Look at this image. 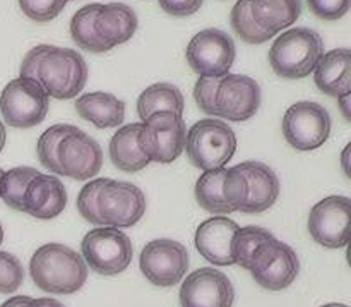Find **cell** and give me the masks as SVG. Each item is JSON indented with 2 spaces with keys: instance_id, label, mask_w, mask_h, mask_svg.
I'll return each instance as SVG.
<instances>
[{
  "instance_id": "9a60e30c",
  "label": "cell",
  "mask_w": 351,
  "mask_h": 307,
  "mask_svg": "<svg viewBox=\"0 0 351 307\" xmlns=\"http://www.w3.org/2000/svg\"><path fill=\"white\" fill-rule=\"evenodd\" d=\"M351 201L346 196H329L319 201L308 215V234L328 249H341L350 242Z\"/></svg>"
},
{
  "instance_id": "8fae6325",
  "label": "cell",
  "mask_w": 351,
  "mask_h": 307,
  "mask_svg": "<svg viewBox=\"0 0 351 307\" xmlns=\"http://www.w3.org/2000/svg\"><path fill=\"white\" fill-rule=\"evenodd\" d=\"M235 57V41L218 27L202 30L189 41L185 50V58L199 78H223L230 74Z\"/></svg>"
},
{
  "instance_id": "e0dca14e",
  "label": "cell",
  "mask_w": 351,
  "mask_h": 307,
  "mask_svg": "<svg viewBox=\"0 0 351 307\" xmlns=\"http://www.w3.org/2000/svg\"><path fill=\"white\" fill-rule=\"evenodd\" d=\"M235 288L223 271L201 268L189 275L180 287L182 307H233Z\"/></svg>"
},
{
  "instance_id": "ee69618b",
  "label": "cell",
  "mask_w": 351,
  "mask_h": 307,
  "mask_svg": "<svg viewBox=\"0 0 351 307\" xmlns=\"http://www.w3.org/2000/svg\"><path fill=\"white\" fill-rule=\"evenodd\" d=\"M3 242V227H2V223H0V244Z\"/></svg>"
},
{
  "instance_id": "d6986e66",
  "label": "cell",
  "mask_w": 351,
  "mask_h": 307,
  "mask_svg": "<svg viewBox=\"0 0 351 307\" xmlns=\"http://www.w3.org/2000/svg\"><path fill=\"white\" fill-rule=\"evenodd\" d=\"M247 181V198L240 212L257 215L276 203L280 196V179L273 168L261 161H243L237 165Z\"/></svg>"
},
{
  "instance_id": "d4e9b609",
  "label": "cell",
  "mask_w": 351,
  "mask_h": 307,
  "mask_svg": "<svg viewBox=\"0 0 351 307\" xmlns=\"http://www.w3.org/2000/svg\"><path fill=\"white\" fill-rule=\"evenodd\" d=\"M139 129L141 124H129V126L120 127L113 134L112 141H110L108 153L110 160L119 170L134 174V172L143 170L151 163L146 155L141 151L139 144H137Z\"/></svg>"
},
{
  "instance_id": "7bdbcfd3",
  "label": "cell",
  "mask_w": 351,
  "mask_h": 307,
  "mask_svg": "<svg viewBox=\"0 0 351 307\" xmlns=\"http://www.w3.org/2000/svg\"><path fill=\"white\" fill-rule=\"evenodd\" d=\"M322 307H350V306H346V304H338V302H332V304H326V306H322Z\"/></svg>"
},
{
  "instance_id": "52a82bcc",
  "label": "cell",
  "mask_w": 351,
  "mask_h": 307,
  "mask_svg": "<svg viewBox=\"0 0 351 307\" xmlns=\"http://www.w3.org/2000/svg\"><path fill=\"white\" fill-rule=\"evenodd\" d=\"M187 126L182 115L171 112H156L141 124L137 144L149 161L171 163L185 148Z\"/></svg>"
},
{
  "instance_id": "bcb514c9",
  "label": "cell",
  "mask_w": 351,
  "mask_h": 307,
  "mask_svg": "<svg viewBox=\"0 0 351 307\" xmlns=\"http://www.w3.org/2000/svg\"><path fill=\"white\" fill-rule=\"evenodd\" d=\"M67 2H69V0H67Z\"/></svg>"
},
{
  "instance_id": "83f0119b",
  "label": "cell",
  "mask_w": 351,
  "mask_h": 307,
  "mask_svg": "<svg viewBox=\"0 0 351 307\" xmlns=\"http://www.w3.org/2000/svg\"><path fill=\"white\" fill-rule=\"evenodd\" d=\"M98 3H88L72 16L71 21V36L77 47L91 54H105V48L96 38L93 30V17H95Z\"/></svg>"
},
{
  "instance_id": "f546056e",
  "label": "cell",
  "mask_w": 351,
  "mask_h": 307,
  "mask_svg": "<svg viewBox=\"0 0 351 307\" xmlns=\"http://www.w3.org/2000/svg\"><path fill=\"white\" fill-rule=\"evenodd\" d=\"M269 237H273V234L266 229H261V227H243V229H239V232L235 234L232 240L233 264H239V266L247 270L250 258L254 256L257 247L264 240L269 239Z\"/></svg>"
},
{
  "instance_id": "f1b7e54d",
  "label": "cell",
  "mask_w": 351,
  "mask_h": 307,
  "mask_svg": "<svg viewBox=\"0 0 351 307\" xmlns=\"http://www.w3.org/2000/svg\"><path fill=\"white\" fill-rule=\"evenodd\" d=\"M230 23H232L237 36L249 45H263L273 38L269 33L261 30L254 21L252 14H250V0H239L233 5L232 14H230Z\"/></svg>"
},
{
  "instance_id": "e575fe53",
  "label": "cell",
  "mask_w": 351,
  "mask_h": 307,
  "mask_svg": "<svg viewBox=\"0 0 351 307\" xmlns=\"http://www.w3.org/2000/svg\"><path fill=\"white\" fill-rule=\"evenodd\" d=\"M221 78H199L194 88V98L206 115L216 117V91Z\"/></svg>"
},
{
  "instance_id": "44dd1931",
  "label": "cell",
  "mask_w": 351,
  "mask_h": 307,
  "mask_svg": "<svg viewBox=\"0 0 351 307\" xmlns=\"http://www.w3.org/2000/svg\"><path fill=\"white\" fill-rule=\"evenodd\" d=\"M67 206V191L60 179L50 174H38L27 184L23 199V212L40 220H51Z\"/></svg>"
},
{
  "instance_id": "3957f363",
  "label": "cell",
  "mask_w": 351,
  "mask_h": 307,
  "mask_svg": "<svg viewBox=\"0 0 351 307\" xmlns=\"http://www.w3.org/2000/svg\"><path fill=\"white\" fill-rule=\"evenodd\" d=\"M324 55V41L308 27H293L280 34L269 50V64L280 78L302 79L312 74Z\"/></svg>"
},
{
  "instance_id": "74e56055",
  "label": "cell",
  "mask_w": 351,
  "mask_h": 307,
  "mask_svg": "<svg viewBox=\"0 0 351 307\" xmlns=\"http://www.w3.org/2000/svg\"><path fill=\"white\" fill-rule=\"evenodd\" d=\"M23 307H65L64 304H60L55 299H48V297H41V299H29Z\"/></svg>"
},
{
  "instance_id": "2e32d148",
  "label": "cell",
  "mask_w": 351,
  "mask_h": 307,
  "mask_svg": "<svg viewBox=\"0 0 351 307\" xmlns=\"http://www.w3.org/2000/svg\"><path fill=\"white\" fill-rule=\"evenodd\" d=\"M263 100L256 79L242 74H226L216 91V117L230 122H243L257 113Z\"/></svg>"
},
{
  "instance_id": "836d02e7",
  "label": "cell",
  "mask_w": 351,
  "mask_h": 307,
  "mask_svg": "<svg viewBox=\"0 0 351 307\" xmlns=\"http://www.w3.org/2000/svg\"><path fill=\"white\" fill-rule=\"evenodd\" d=\"M99 185H101V179H95L86 184L77 196V212L81 213L86 222L93 223V225H101L98 209H96V196H98Z\"/></svg>"
},
{
  "instance_id": "7402d4cb",
  "label": "cell",
  "mask_w": 351,
  "mask_h": 307,
  "mask_svg": "<svg viewBox=\"0 0 351 307\" xmlns=\"http://www.w3.org/2000/svg\"><path fill=\"white\" fill-rule=\"evenodd\" d=\"M315 86L332 98L351 95V54L348 48H336L321 57L314 69Z\"/></svg>"
},
{
  "instance_id": "8992f818",
  "label": "cell",
  "mask_w": 351,
  "mask_h": 307,
  "mask_svg": "<svg viewBox=\"0 0 351 307\" xmlns=\"http://www.w3.org/2000/svg\"><path fill=\"white\" fill-rule=\"evenodd\" d=\"M247 270L257 285L271 292L288 288L300 273V260L288 244L269 237L256 249Z\"/></svg>"
},
{
  "instance_id": "f6af8a7d",
  "label": "cell",
  "mask_w": 351,
  "mask_h": 307,
  "mask_svg": "<svg viewBox=\"0 0 351 307\" xmlns=\"http://www.w3.org/2000/svg\"><path fill=\"white\" fill-rule=\"evenodd\" d=\"M2 177H3V170H2V168H0V181H2Z\"/></svg>"
},
{
  "instance_id": "30bf717a",
  "label": "cell",
  "mask_w": 351,
  "mask_h": 307,
  "mask_svg": "<svg viewBox=\"0 0 351 307\" xmlns=\"http://www.w3.org/2000/svg\"><path fill=\"white\" fill-rule=\"evenodd\" d=\"M247 198V181L242 172L235 167L208 170L197 179L195 199L199 206L208 213H235L240 212Z\"/></svg>"
},
{
  "instance_id": "5b68a950",
  "label": "cell",
  "mask_w": 351,
  "mask_h": 307,
  "mask_svg": "<svg viewBox=\"0 0 351 307\" xmlns=\"http://www.w3.org/2000/svg\"><path fill=\"white\" fill-rule=\"evenodd\" d=\"M81 251L84 263L103 277H113L125 271L134 256V246L129 236L112 227L89 230L82 239Z\"/></svg>"
},
{
  "instance_id": "ba28073f",
  "label": "cell",
  "mask_w": 351,
  "mask_h": 307,
  "mask_svg": "<svg viewBox=\"0 0 351 307\" xmlns=\"http://www.w3.org/2000/svg\"><path fill=\"white\" fill-rule=\"evenodd\" d=\"M50 98L38 81L31 78L12 79L0 95V112L9 127L31 129L45 120Z\"/></svg>"
},
{
  "instance_id": "60d3db41",
  "label": "cell",
  "mask_w": 351,
  "mask_h": 307,
  "mask_svg": "<svg viewBox=\"0 0 351 307\" xmlns=\"http://www.w3.org/2000/svg\"><path fill=\"white\" fill-rule=\"evenodd\" d=\"M341 167H343V170H345L346 177H350V144L345 148V150H343Z\"/></svg>"
},
{
  "instance_id": "1f68e13d",
  "label": "cell",
  "mask_w": 351,
  "mask_h": 307,
  "mask_svg": "<svg viewBox=\"0 0 351 307\" xmlns=\"http://www.w3.org/2000/svg\"><path fill=\"white\" fill-rule=\"evenodd\" d=\"M24 282V268L14 254L0 251V294H14Z\"/></svg>"
},
{
  "instance_id": "277c9868",
  "label": "cell",
  "mask_w": 351,
  "mask_h": 307,
  "mask_svg": "<svg viewBox=\"0 0 351 307\" xmlns=\"http://www.w3.org/2000/svg\"><path fill=\"white\" fill-rule=\"evenodd\" d=\"M185 151L192 165L201 170H215L228 163L237 151V136L228 124L218 119H202L189 129Z\"/></svg>"
},
{
  "instance_id": "d6a6232c",
  "label": "cell",
  "mask_w": 351,
  "mask_h": 307,
  "mask_svg": "<svg viewBox=\"0 0 351 307\" xmlns=\"http://www.w3.org/2000/svg\"><path fill=\"white\" fill-rule=\"evenodd\" d=\"M67 5V0H19V7L31 21L48 23Z\"/></svg>"
},
{
  "instance_id": "8d00e7d4",
  "label": "cell",
  "mask_w": 351,
  "mask_h": 307,
  "mask_svg": "<svg viewBox=\"0 0 351 307\" xmlns=\"http://www.w3.org/2000/svg\"><path fill=\"white\" fill-rule=\"evenodd\" d=\"M161 9L173 17H187L197 12L204 0H158Z\"/></svg>"
},
{
  "instance_id": "4316f807",
  "label": "cell",
  "mask_w": 351,
  "mask_h": 307,
  "mask_svg": "<svg viewBox=\"0 0 351 307\" xmlns=\"http://www.w3.org/2000/svg\"><path fill=\"white\" fill-rule=\"evenodd\" d=\"M40 174L31 167H16L9 172H3V177L0 181V198L3 199L9 208L16 212H23V199L26 192L27 184Z\"/></svg>"
},
{
  "instance_id": "7c38bea8",
  "label": "cell",
  "mask_w": 351,
  "mask_h": 307,
  "mask_svg": "<svg viewBox=\"0 0 351 307\" xmlns=\"http://www.w3.org/2000/svg\"><path fill=\"white\" fill-rule=\"evenodd\" d=\"M328 109L314 102H298L283 115V136L291 148L312 151L321 148L331 134Z\"/></svg>"
},
{
  "instance_id": "5bb4252c",
  "label": "cell",
  "mask_w": 351,
  "mask_h": 307,
  "mask_svg": "<svg viewBox=\"0 0 351 307\" xmlns=\"http://www.w3.org/2000/svg\"><path fill=\"white\" fill-rule=\"evenodd\" d=\"M103 165L101 146L79 127L71 126L57 146L58 175L74 181H89Z\"/></svg>"
},
{
  "instance_id": "f35d334b",
  "label": "cell",
  "mask_w": 351,
  "mask_h": 307,
  "mask_svg": "<svg viewBox=\"0 0 351 307\" xmlns=\"http://www.w3.org/2000/svg\"><path fill=\"white\" fill-rule=\"evenodd\" d=\"M338 103H339V110H341L343 117H345V119L350 122L351 120V109H350L351 95H345V96H341V98H338Z\"/></svg>"
},
{
  "instance_id": "ac0fdd59",
  "label": "cell",
  "mask_w": 351,
  "mask_h": 307,
  "mask_svg": "<svg viewBox=\"0 0 351 307\" xmlns=\"http://www.w3.org/2000/svg\"><path fill=\"white\" fill-rule=\"evenodd\" d=\"M137 26L136 10L125 3H98L93 17V30L105 52L127 43L136 34Z\"/></svg>"
},
{
  "instance_id": "b9f144b4",
  "label": "cell",
  "mask_w": 351,
  "mask_h": 307,
  "mask_svg": "<svg viewBox=\"0 0 351 307\" xmlns=\"http://www.w3.org/2000/svg\"><path fill=\"white\" fill-rule=\"evenodd\" d=\"M5 139H7L5 126H3V124L0 122V151H2V150H3V146H5Z\"/></svg>"
},
{
  "instance_id": "9c48e42d",
  "label": "cell",
  "mask_w": 351,
  "mask_h": 307,
  "mask_svg": "<svg viewBox=\"0 0 351 307\" xmlns=\"http://www.w3.org/2000/svg\"><path fill=\"white\" fill-rule=\"evenodd\" d=\"M96 209L103 227L129 229L146 213V196L136 184L101 179L96 196Z\"/></svg>"
},
{
  "instance_id": "603a6c76",
  "label": "cell",
  "mask_w": 351,
  "mask_h": 307,
  "mask_svg": "<svg viewBox=\"0 0 351 307\" xmlns=\"http://www.w3.org/2000/svg\"><path fill=\"white\" fill-rule=\"evenodd\" d=\"M74 109L81 119L88 120L98 129L120 127L125 119V103L112 93H86L79 96Z\"/></svg>"
},
{
  "instance_id": "d590c367",
  "label": "cell",
  "mask_w": 351,
  "mask_h": 307,
  "mask_svg": "<svg viewBox=\"0 0 351 307\" xmlns=\"http://www.w3.org/2000/svg\"><path fill=\"white\" fill-rule=\"evenodd\" d=\"M314 16L324 21H338L350 10V0H307Z\"/></svg>"
},
{
  "instance_id": "7a4b0ae2",
  "label": "cell",
  "mask_w": 351,
  "mask_h": 307,
  "mask_svg": "<svg viewBox=\"0 0 351 307\" xmlns=\"http://www.w3.org/2000/svg\"><path fill=\"white\" fill-rule=\"evenodd\" d=\"M29 275L40 291L71 295L84 287L88 264L81 254L64 244H45L31 256Z\"/></svg>"
},
{
  "instance_id": "484cf974",
  "label": "cell",
  "mask_w": 351,
  "mask_h": 307,
  "mask_svg": "<svg viewBox=\"0 0 351 307\" xmlns=\"http://www.w3.org/2000/svg\"><path fill=\"white\" fill-rule=\"evenodd\" d=\"M185 100L180 89L170 82H156L144 89L137 98V115L146 120L156 112H171L182 115Z\"/></svg>"
},
{
  "instance_id": "6da1fadb",
  "label": "cell",
  "mask_w": 351,
  "mask_h": 307,
  "mask_svg": "<svg viewBox=\"0 0 351 307\" xmlns=\"http://www.w3.org/2000/svg\"><path fill=\"white\" fill-rule=\"evenodd\" d=\"M21 78H31L40 82L48 98L72 100L86 86L88 64L72 48L38 45L24 55Z\"/></svg>"
},
{
  "instance_id": "cb8c5ba5",
  "label": "cell",
  "mask_w": 351,
  "mask_h": 307,
  "mask_svg": "<svg viewBox=\"0 0 351 307\" xmlns=\"http://www.w3.org/2000/svg\"><path fill=\"white\" fill-rule=\"evenodd\" d=\"M250 14L261 30L274 36L302 14V0H250Z\"/></svg>"
},
{
  "instance_id": "ffe728a7",
  "label": "cell",
  "mask_w": 351,
  "mask_h": 307,
  "mask_svg": "<svg viewBox=\"0 0 351 307\" xmlns=\"http://www.w3.org/2000/svg\"><path fill=\"white\" fill-rule=\"evenodd\" d=\"M240 227L226 216H215L195 230V247L204 260L216 266H232V240Z\"/></svg>"
},
{
  "instance_id": "4dcf8cb0",
  "label": "cell",
  "mask_w": 351,
  "mask_h": 307,
  "mask_svg": "<svg viewBox=\"0 0 351 307\" xmlns=\"http://www.w3.org/2000/svg\"><path fill=\"white\" fill-rule=\"evenodd\" d=\"M69 124H57V126H51L50 129L45 130L40 136L36 144L38 158H40V163L43 165L47 170L53 172L58 175V167H57V146L62 141V137L65 136V133L69 130Z\"/></svg>"
},
{
  "instance_id": "4fadbf2b",
  "label": "cell",
  "mask_w": 351,
  "mask_h": 307,
  "mask_svg": "<svg viewBox=\"0 0 351 307\" xmlns=\"http://www.w3.org/2000/svg\"><path fill=\"white\" fill-rule=\"evenodd\" d=\"M189 251L173 239L151 240L144 246L139 266L144 277L156 287H173L184 280L189 270Z\"/></svg>"
},
{
  "instance_id": "ab89813d",
  "label": "cell",
  "mask_w": 351,
  "mask_h": 307,
  "mask_svg": "<svg viewBox=\"0 0 351 307\" xmlns=\"http://www.w3.org/2000/svg\"><path fill=\"white\" fill-rule=\"evenodd\" d=\"M27 301H29V297H24V295H16V297H10L9 301L3 302L0 307H23Z\"/></svg>"
}]
</instances>
